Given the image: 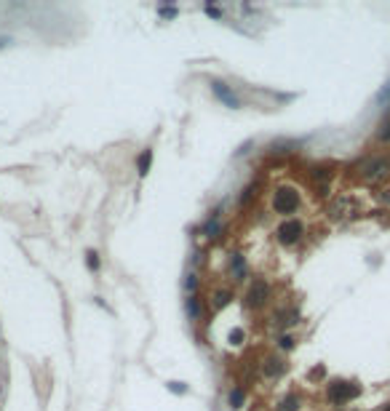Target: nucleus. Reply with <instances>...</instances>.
I'll list each match as a JSON object with an SVG mask.
<instances>
[{
  "label": "nucleus",
  "mask_w": 390,
  "mask_h": 411,
  "mask_svg": "<svg viewBox=\"0 0 390 411\" xmlns=\"http://www.w3.org/2000/svg\"><path fill=\"white\" fill-rule=\"evenodd\" d=\"M297 206H300V195L292 187L276 190V195H272V208H276L278 214H292V211H297Z\"/></svg>",
  "instance_id": "1"
},
{
  "label": "nucleus",
  "mask_w": 390,
  "mask_h": 411,
  "mask_svg": "<svg viewBox=\"0 0 390 411\" xmlns=\"http://www.w3.org/2000/svg\"><path fill=\"white\" fill-rule=\"evenodd\" d=\"M276 235H278V240H280L284 246H294V243L302 238V224H300L297 219H286V222L278 224Z\"/></svg>",
  "instance_id": "2"
},
{
  "label": "nucleus",
  "mask_w": 390,
  "mask_h": 411,
  "mask_svg": "<svg viewBox=\"0 0 390 411\" xmlns=\"http://www.w3.org/2000/svg\"><path fill=\"white\" fill-rule=\"evenodd\" d=\"M356 395H358V387L350 385V382H334V385H329V401L337 403V406L353 401Z\"/></svg>",
  "instance_id": "3"
},
{
  "label": "nucleus",
  "mask_w": 390,
  "mask_h": 411,
  "mask_svg": "<svg viewBox=\"0 0 390 411\" xmlns=\"http://www.w3.org/2000/svg\"><path fill=\"white\" fill-rule=\"evenodd\" d=\"M268 299H270V286H268V281L256 278V281L248 286V305H252V307H262Z\"/></svg>",
  "instance_id": "4"
},
{
  "label": "nucleus",
  "mask_w": 390,
  "mask_h": 411,
  "mask_svg": "<svg viewBox=\"0 0 390 411\" xmlns=\"http://www.w3.org/2000/svg\"><path fill=\"white\" fill-rule=\"evenodd\" d=\"M212 91H214V94H216V96H220V99H222V102H224V104H228V107H232V110H238V107H240V102H238V96H236V94H232V91H230L228 86H224V83H222V80H212Z\"/></svg>",
  "instance_id": "5"
},
{
  "label": "nucleus",
  "mask_w": 390,
  "mask_h": 411,
  "mask_svg": "<svg viewBox=\"0 0 390 411\" xmlns=\"http://www.w3.org/2000/svg\"><path fill=\"white\" fill-rule=\"evenodd\" d=\"M230 267H232V275H236L238 281H244V278H246V262H244L240 254H232V257H230Z\"/></svg>",
  "instance_id": "6"
},
{
  "label": "nucleus",
  "mask_w": 390,
  "mask_h": 411,
  "mask_svg": "<svg viewBox=\"0 0 390 411\" xmlns=\"http://www.w3.org/2000/svg\"><path fill=\"white\" fill-rule=\"evenodd\" d=\"M284 361H280V358H268V363H264V374H268L270 379L272 377H280V374H284Z\"/></svg>",
  "instance_id": "7"
},
{
  "label": "nucleus",
  "mask_w": 390,
  "mask_h": 411,
  "mask_svg": "<svg viewBox=\"0 0 390 411\" xmlns=\"http://www.w3.org/2000/svg\"><path fill=\"white\" fill-rule=\"evenodd\" d=\"M150 163H152V150H142V155H139V160H136L139 176H147V171H150Z\"/></svg>",
  "instance_id": "8"
},
{
  "label": "nucleus",
  "mask_w": 390,
  "mask_h": 411,
  "mask_svg": "<svg viewBox=\"0 0 390 411\" xmlns=\"http://www.w3.org/2000/svg\"><path fill=\"white\" fill-rule=\"evenodd\" d=\"M184 310H187V315H190L192 321H195V318L200 315V305H198V297H192V294H190V297H187V302H184Z\"/></svg>",
  "instance_id": "9"
},
{
  "label": "nucleus",
  "mask_w": 390,
  "mask_h": 411,
  "mask_svg": "<svg viewBox=\"0 0 390 411\" xmlns=\"http://www.w3.org/2000/svg\"><path fill=\"white\" fill-rule=\"evenodd\" d=\"M244 398H246L244 387H232V390H230V406H232V409H240V406H244Z\"/></svg>",
  "instance_id": "10"
},
{
  "label": "nucleus",
  "mask_w": 390,
  "mask_h": 411,
  "mask_svg": "<svg viewBox=\"0 0 390 411\" xmlns=\"http://www.w3.org/2000/svg\"><path fill=\"white\" fill-rule=\"evenodd\" d=\"M232 299V291H216L214 294V310H222L224 305H230Z\"/></svg>",
  "instance_id": "11"
},
{
  "label": "nucleus",
  "mask_w": 390,
  "mask_h": 411,
  "mask_svg": "<svg viewBox=\"0 0 390 411\" xmlns=\"http://www.w3.org/2000/svg\"><path fill=\"white\" fill-rule=\"evenodd\" d=\"M220 230H222V227H220V222H216L214 216H212V219H208V222L204 224V232H206L208 238H216V235H220Z\"/></svg>",
  "instance_id": "12"
},
{
  "label": "nucleus",
  "mask_w": 390,
  "mask_h": 411,
  "mask_svg": "<svg viewBox=\"0 0 390 411\" xmlns=\"http://www.w3.org/2000/svg\"><path fill=\"white\" fill-rule=\"evenodd\" d=\"M300 406H297V398L294 395H288L286 401H280V406H278V411H297Z\"/></svg>",
  "instance_id": "13"
},
{
  "label": "nucleus",
  "mask_w": 390,
  "mask_h": 411,
  "mask_svg": "<svg viewBox=\"0 0 390 411\" xmlns=\"http://www.w3.org/2000/svg\"><path fill=\"white\" fill-rule=\"evenodd\" d=\"M254 195H256V184H248V187L244 190V195H240V203L246 206V203H248V200H252Z\"/></svg>",
  "instance_id": "14"
},
{
  "label": "nucleus",
  "mask_w": 390,
  "mask_h": 411,
  "mask_svg": "<svg viewBox=\"0 0 390 411\" xmlns=\"http://www.w3.org/2000/svg\"><path fill=\"white\" fill-rule=\"evenodd\" d=\"M86 257H88V267H91V270H99V254H96V251H88Z\"/></svg>",
  "instance_id": "15"
},
{
  "label": "nucleus",
  "mask_w": 390,
  "mask_h": 411,
  "mask_svg": "<svg viewBox=\"0 0 390 411\" xmlns=\"http://www.w3.org/2000/svg\"><path fill=\"white\" fill-rule=\"evenodd\" d=\"M195 286H198V278L190 273V275L184 278V289H187V291H195Z\"/></svg>",
  "instance_id": "16"
},
{
  "label": "nucleus",
  "mask_w": 390,
  "mask_h": 411,
  "mask_svg": "<svg viewBox=\"0 0 390 411\" xmlns=\"http://www.w3.org/2000/svg\"><path fill=\"white\" fill-rule=\"evenodd\" d=\"M158 13H160L163 19H166V16H176V8H171V5H168V8H166V5H160Z\"/></svg>",
  "instance_id": "17"
},
{
  "label": "nucleus",
  "mask_w": 390,
  "mask_h": 411,
  "mask_svg": "<svg viewBox=\"0 0 390 411\" xmlns=\"http://www.w3.org/2000/svg\"><path fill=\"white\" fill-rule=\"evenodd\" d=\"M240 339H244V331H240V329H236V331H230V342H232V345H238V342H240Z\"/></svg>",
  "instance_id": "18"
},
{
  "label": "nucleus",
  "mask_w": 390,
  "mask_h": 411,
  "mask_svg": "<svg viewBox=\"0 0 390 411\" xmlns=\"http://www.w3.org/2000/svg\"><path fill=\"white\" fill-rule=\"evenodd\" d=\"M168 390H171V393H184L187 387H184L182 382H168Z\"/></svg>",
  "instance_id": "19"
},
{
  "label": "nucleus",
  "mask_w": 390,
  "mask_h": 411,
  "mask_svg": "<svg viewBox=\"0 0 390 411\" xmlns=\"http://www.w3.org/2000/svg\"><path fill=\"white\" fill-rule=\"evenodd\" d=\"M280 347H284V350H292V347H294V339H292V337H280Z\"/></svg>",
  "instance_id": "20"
},
{
  "label": "nucleus",
  "mask_w": 390,
  "mask_h": 411,
  "mask_svg": "<svg viewBox=\"0 0 390 411\" xmlns=\"http://www.w3.org/2000/svg\"><path fill=\"white\" fill-rule=\"evenodd\" d=\"M206 13H208V16H214V19H220V8H216V5H212V3L206 5Z\"/></svg>",
  "instance_id": "21"
}]
</instances>
